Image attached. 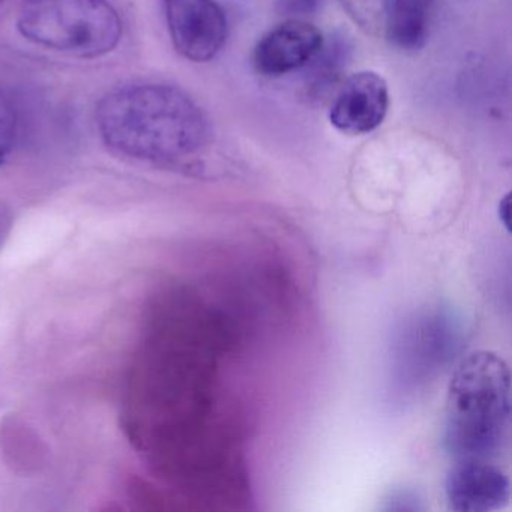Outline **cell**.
<instances>
[{"mask_svg":"<svg viewBox=\"0 0 512 512\" xmlns=\"http://www.w3.org/2000/svg\"><path fill=\"white\" fill-rule=\"evenodd\" d=\"M389 109L388 83L374 71L352 74L335 95L329 121L335 130L362 136L380 127Z\"/></svg>","mask_w":512,"mask_h":512,"instance_id":"obj_7","label":"cell"},{"mask_svg":"<svg viewBox=\"0 0 512 512\" xmlns=\"http://www.w3.org/2000/svg\"><path fill=\"white\" fill-rule=\"evenodd\" d=\"M320 0H280V11L287 16H305L314 13Z\"/></svg>","mask_w":512,"mask_h":512,"instance_id":"obj_11","label":"cell"},{"mask_svg":"<svg viewBox=\"0 0 512 512\" xmlns=\"http://www.w3.org/2000/svg\"><path fill=\"white\" fill-rule=\"evenodd\" d=\"M362 31L406 52L424 47L434 0H338Z\"/></svg>","mask_w":512,"mask_h":512,"instance_id":"obj_4","label":"cell"},{"mask_svg":"<svg viewBox=\"0 0 512 512\" xmlns=\"http://www.w3.org/2000/svg\"><path fill=\"white\" fill-rule=\"evenodd\" d=\"M97 125L115 154L142 163H181L209 142V122L182 89L134 83L113 89L97 107Z\"/></svg>","mask_w":512,"mask_h":512,"instance_id":"obj_1","label":"cell"},{"mask_svg":"<svg viewBox=\"0 0 512 512\" xmlns=\"http://www.w3.org/2000/svg\"><path fill=\"white\" fill-rule=\"evenodd\" d=\"M386 503L388 505L383 508L386 511H418V509H422V506L418 505V496L409 490L391 493Z\"/></svg>","mask_w":512,"mask_h":512,"instance_id":"obj_10","label":"cell"},{"mask_svg":"<svg viewBox=\"0 0 512 512\" xmlns=\"http://www.w3.org/2000/svg\"><path fill=\"white\" fill-rule=\"evenodd\" d=\"M170 38L179 55L197 64L212 61L229 34L217 0H163Z\"/></svg>","mask_w":512,"mask_h":512,"instance_id":"obj_5","label":"cell"},{"mask_svg":"<svg viewBox=\"0 0 512 512\" xmlns=\"http://www.w3.org/2000/svg\"><path fill=\"white\" fill-rule=\"evenodd\" d=\"M17 29L37 46L79 59L109 55L124 35L109 0H23Z\"/></svg>","mask_w":512,"mask_h":512,"instance_id":"obj_3","label":"cell"},{"mask_svg":"<svg viewBox=\"0 0 512 512\" xmlns=\"http://www.w3.org/2000/svg\"><path fill=\"white\" fill-rule=\"evenodd\" d=\"M14 227L13 211L4 203H0V250L4 248L5 242L10 238L11 230Z\"/></svg>","mask_w":512,"mask_h":512,"instance_id":"obj_12","label":"cell"},{"mask_svg":"<svg viewBox=\"0 0 512 512\" xmlns=\"http://www.w3.org/2000/svg\"><path fill=\"white\" fill-rule=\"evenodd\" d=\"M325 46L322 32L301 19L269 31L254 49V67L266 77H280L310 64Z\"/></svg>","mask_w":512,"mask_h":512,"instance_id":"obj_8","label":"cell"},{"mask_svg":"<svg viewBox=\"0 0 512 512\" xmlns=\"http://www.w3.org/2000/svg\"><path fill=\"white\" fill-rule=\"evenodd\" d=\"M443 448L452 461L502 464L511 446V373L488 350L467 355L455 368L446 397Z\"/></svg>","mask_w":512,"mask_h":512,"instance_id":"obj_2","label":"cell"},{"mask_svg":"<svg viewBox=\"0 0 512 512\" xmlns=\"http://www.w3.org/2000/svg\"><path fill=\"white\" fill-rule=\"evenodd\" d=\"M509 211H511V196L506 194L499 203V218L502 221L503 226L509 232Z\"/></svg>","mask_w":512,"mask_h":512,"instance_id":"obj_13","label":"cell"},{"mask_svg":"<svg viewBox=\"0 0 512 512\" xmlns=\"http://www.w3.org/2000/svg\"><path fill=\"white\" fill-rule=\"evenodd\" d=\"M445 497L449 511H497L511 497V481L502 464L452 461L445 478Z\"/></svg>","mask_w":512,"mask_h":512,"instance_id":"obj_6","label":"cell"},{"mask_svg":"<svg viewBox=\"0 0 512 512\" xmlns=\"http://www.w3.org/2000/svg\"><path fill=\"white\" fill-rule=\"evenodd\" d=\"M19 136V118L10 95L0 89V167L10 160Z\"/></svg>","mask_w":512,"mask_h":512,"instance_id":"obj_9","label":"cell"},{"mask_svg":"<svg viewBox=\"0 0 512 512\" xmlns=\"http://www.w3.org/2000/svg\"><path fill=\"white\" fill-rule=\"evenodd\" d=\"M2 2H5V0H0V4H2Z\"/></svg>","mask_w":512,"mask_h":512,"instance_id":"obj_14","label":"cell"}]
</instances>
